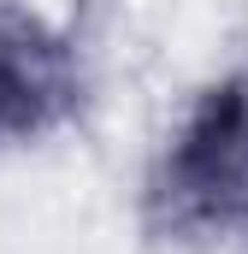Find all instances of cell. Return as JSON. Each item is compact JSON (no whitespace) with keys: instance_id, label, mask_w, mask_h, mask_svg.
Returning a JSON list of instances; mask_svg holds the SVG:
<instances>
[{"instance_id":"obj_1","label":"cell","mask_w":248,"mask_h":254,"mask_svg":"<svg viewBox=\"0 0 248 254\" xmlns=\"http://www.w3.org/2000/svg\"><path fill=\"white\" fill-rule=\"evenodd\" d=\"M142 225L189 254H248V65L189 95L148 166Z\"/></svg>"},{"instance_id":"obj_2","label":"cell","mask_w":248,"mask_h":254,"mask_svg":"<svg viewBox=\"0 0 248 254\" xmlns=\"http://www.w3.org/2000/svg\"><path fill=\"white\" fill-rule=\"evenodd\" d=\"M77 95H83L77 48L42 12L0 0V148H24L60 130L77 113Z\"/></svg>"}]
</instances>
